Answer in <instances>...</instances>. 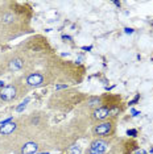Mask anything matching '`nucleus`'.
<instances>
[{
  "mask_svg": "<svg viewBox=\"0 0 153 154\" xmlns=\"http://www.w3.org/2000/svg\"><path fill=\"white\" fill-rule=\"evenodd\" d=\"M25 83L28 87H41L44 85V75L40 74V72H32L27 76Z\"/></svg>",
  "mask_w": 153,
  "mask_h": 154,
  "instance_id": "nucleus-3",
  "label": "nucleus"
},
{
  "mask_svg": "<svg viewBox=\"0 0 153 154\" xmlns=\"http://www.w3.org/2000/svg\"><path fill=\"white\" fill-rule=\"evenodd\" d=\"M23 67H24V61L19 57L13 58L8 62V69L11 70V71H19V70H21Z\"/></svg>",
  "mask_w": 153,
  "mask_h": 154,
  "instance_id": "nucleus-7",
  "label": "nucleus"
},
{
  "mask_svg": "<svg viewBox=\"0 0 153 154\" xmlns=\"http://www.w3.org/2000/svg\"><path fill=\"white\" fill-rule=\"evenodd\" d=\"M119 112H120L119 108H117V107H115L114 109H110V115H114V116H115V115H116V113H119Z\"/></svg>",
  "mask_w": 153,
  "mask_h": 154,
  "instance_id": "nucleus-12",
  "label": "nucleus"
},
{
  "mask_svg": "<svg viewBox=\"0 0 153 154\" xmlns=\"http://www.w3.org/2000/svg\"><path fill=\"white\" fill-rule=\"evenodd\" d=\"M114 4L117 5V7H120V2H114Z\"/></svg>",
  "mask_w": 153,
  "mask_h": 154,
  "instance_id": "nucleus-18",
  "label": "nucleus"
},
{
  "mask_svg": "<svg viewBox=\"0 0 153 154\" xmlns=\"http://www.w3.org/2000/svg\"><path fill=\"white\" fill-rule=\"evenodd\" d=\"M38 152V145L36 142H27L21 148V154H34Z\"/></svg>",
  "mask_w": 153,
  "mask_h": 154,
  "instance_id": "nucleus-8",
  "label": "nucleus"
},
{
  "mask_svg": "<svg viewBox=\"0 0 153 154\" xmlns=\"http://www.w3.org/2000/svg\"><path fill=\"white\" fill-rule=\"evenodd\" d=\"M110 116V108L107 107H99L96 109H94L92 112V117L95 120H104Z\"/></svg>",
  "mask_w": 153,
  "mask_h": 154,
  "instance_id": "nucleus-6",
  "label": "nucleus"
},
{
  "mask_svg": "<svg viewBox=\"0 0 153 154\" xmlns=\"http://www.w3.org/2000/svg\"><path fill=\"white\" fill-rule=\"evenodd\" d=\"M17 129V124L15 121H8V122H2L0 125V134L7 136V134H11Z\"/></svg>",
  "mask_w": 153,
  "mask_h": 154,
  "instance_id": "nucleus-5",
  "label": "nucleus"
},
{
  "mask_svg": "<svg viewBox=\"0 0 153 154\" xmlns=\"http://www.w3.org/2000/svg\"><path fill=\"white\" fill-rule=\"evenodd\" d=\"M0 87H4V82H2V80H0Z\"/></svg>",
  "mask_w": 153,
  "mask_h": 154,
  "instance_id": "nucleus-19",
  "label": "nucleus"
},
{
  "mask_svg": "<svg viewBox=\"0 0 153 154\" xmlns=\"http://www.w3.org/2000/svg\"><path fill=\"white\" fill-rule=\"evenodd\" d=\"M127 134H128V136H136V134H137V132L135 131V129H131V131H128V132H127Z\"/></svg>",
  "mask_w": 153,
  "mask_h": 154,
  "instance_id": "nucleus-13",
  "label": "nucleus"
},
{
  "mask_svg": "<svg viewBox=\"0 0 153 154\" xmlns=\"http://www.w3.org/2000/svg\"><path fill=\"white\" fill-rule=\"evenodd\" d=\"M27 103H29V99H28V97H27V99H25V100H24V101H23V103H21V104H20V106H19V107H17V112H21V111L24 109V108H25V107H27Z\"/></svg>",
  "mask_w": 153,
  "mask_h": 154,
  "instance_id": "nucleus-11",
  "label": "nucleus"
},
{
  "mask_svg": "<svg viewBox=\"0 0 153 154\" xmlns=\"http://www.w3.org/2000/svg\"><path fill=\"white\" fill-rule=\"evenodd\" d=\"M38 121H40V119L36 117V119H33V120H32V124H33V125H34V124H38Z\"/></svg>",
  "mask_w": 153,
  "mask_h": 154,
  "instance_id": "nucleus-17",
  "label": "nucleus"
},
{
  "mask_svg": "<svg viewBox=\"0 0 153 154\" xmlns=\"http://www.w3.org/2000/svg\"><path fill=\"white\" fill-rule=\"evenodd\" d=\"M131 113H132V116H137V115H140V112H139V111H136V109H133V108H132V109H131Z\"/></svg>",
  "mask_w": 153,
  "mask_h": 154,
  "instance_id": "nucleus-14",
  "label": "nucleus"
},
{
  "mask_svg": "<svg viewBox=\"0 0 153 154\" xmlns=\"http://www.w3.org/2000/svg\"><path fill=\"white\" fill-rule=\"evenodd\" d=\"M124 32H126L127 34H132V33H133V29H131V28H126V29H124Z\"/></svg>",
  "mask_w": 153,
  "mask_h": 154,
  "instance_id": "nucleus-15",
  "label": "nucleus"
},
{
  "mask_svg": "<svg viewBox=\"0 0 153 154\" xmlns=\"http://www.w3.org/2000/svg\"><path fill=\"white\" fill-rule=\"evenodd\" d=\"M108 149V143L103 140H95L91 146H90V153L91 154H103L106 150Z\"/></svg>",
  "mask_w": 153,
  "mask_h": 154,
  "instance_id": "nucleus-4",
  "label": "nucleus"
},
{
  "mask_svg": "<svg viewBox=\"0 0 153 154\" xmlns=\"http://www.w3.org/2000/svg\"><path fill=\"white\" fill-rule=\"evenodd\" d=\"M17 94H19V90H17L16 85H9L2 88L0 91V100L3 101H12L17 97Z\"/></svg>",
  "mask_w": 153,
  "mask_h": 154,
  "instance_id": "nucleus-1",
  "label": "nucleus"
},
{
  "mask_svg": "<svg viewBox=\"0 0 153 154\" xmlns=\"http://www.w3.org/2000/svg\"><path fill=\"white\" fill-rule=\"evenodd\" d=\"M61 88H67V86H66V85H58V86H55V90H61Z\"/></svg>",
  "mask_w": 153,
  "mask_h": 154,
  "instance_id": "nucleus-16",
  "label": "nucleus"
},
{
  "mask_svg": "<svg viewBox=\"0 0 153 154\" xmlns=\"http://www.w3.org/2000/svg\"><path fill=\"white\" fill-rule=\"evenodd\" d=\"M102 104V100H100V97L98 96H94V97H90V99L87 100V106L90 108H99V106Z\"/></svg>",
  "mask_w": 153,
  "mask_h": 154,
  "instance_id": "nucleus-10",
  "label": "nucleus"
},
{
  "mask_svg": "<svg viewBox=\"0 0 153 154\" xmlns=\"http://www.w3.org/2000/svg\"><path fill=\"white\" fill-rule=\"evenodd\" d=\"M16 17L13 16V13H9V12H5L3 13L2 17H0V23L3 24V25H9V24L15 23Z\"/></svg>",
  "mask_w": 153,
  "mask_h": 154,
  "instance_id": "nucleus-9",
  "label": "nucleus"
},
{
  "mask_svg": "<svg viewBox=\"0 0 153 154\" xmlns=\"http://www.w3.org/2000/svg\"><path fill=\"white\" fill-rule=\"evenodd\" d=\"M114 129V124L111 121H103L98 124L96 127H94L92 133L95 136H108Z\"/></svg>",
  "mask_w": 153,
  "mask_h": 154,
  "instance_id": "nucleus-2",
  "label": "nucleus"
}]
</instances>
